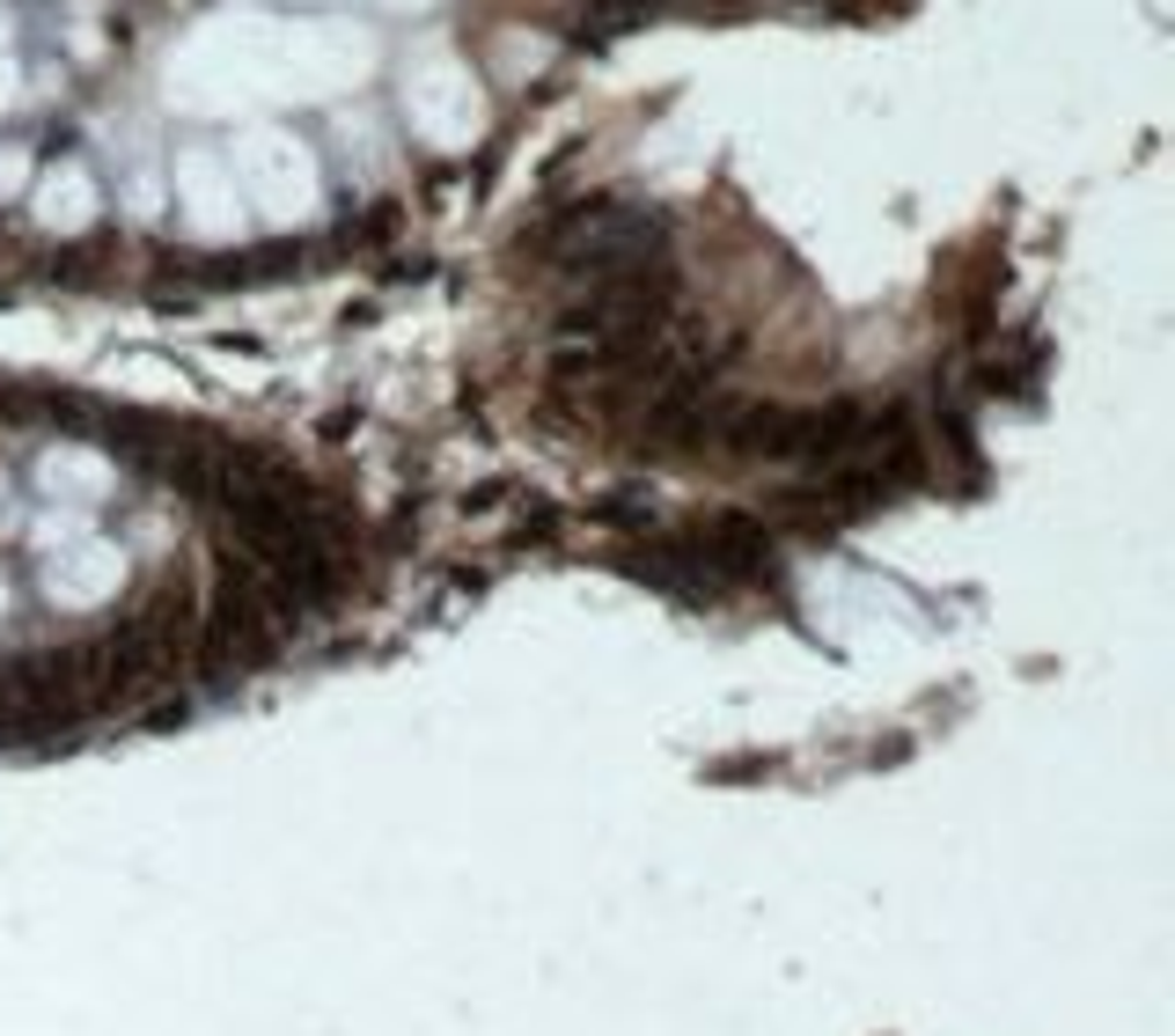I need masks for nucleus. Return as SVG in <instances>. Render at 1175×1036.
<instances>
[{"label":"nucleus","instance_id":"obj_3","mask_svg":"<svg viewBox=\"0 0 1175 1036\" xmlns=\"http://www.w3.org/2000/svg\"><path fill=\"white\" fill-rule=\"evenodd\" d=\"M228 177H236L243 206H258V221L272 228H301L323 214V162L287 125H243L228 148Z\"/></svg>","mask_w":1175,"mask_h":1036},{"label":"nucleus","instance_id":"obj_11","mask_svg":"<svg viewBox=\"0 0 1175 1036\" xmlns=\"http://www.w3.org/2000/svg\"><path fill=\"white\" fill-rule=\"evenodd\" d=\"M375 8H390V15H426L434 0H375Z\"/></svg>","mask_w":1175,"mask_h":1036},{"label":"nucleus","instance_id":"obj_4","mask_svg":"<svg viewBox=\"0 0 1175 1036\" xmlns=\"http://www.w3.org/2000/svg\"><path fill=\"white\" fill-rule=\"evenodd\" d=\"M397 111L412 125V140L434 155H464L486 133V89L456 52H419L397 75Z\"/></svg>","mask_w":1175,"mask_h":1036},{"label":"nucleus","instance_id":"obj_2","mask_svg":"<svg viewBox=\"0 0 1175 1036\" xmlns=\"http://www.w3.org/2000/svg\"><path fill=\"white\" fill-rule=\"evenodd\" d=\"M125 698H140L133 676H125L111 633L96 640H67V647H23L0 662V742H52V736H73L81 720L111 714Z\"/></svg>","mask_w":1175,"mask_h":1036},{"label":"nucleus","instance_id":"obj_5","mask_svg":"<svg viewBox=\"0 0 1175 1036\" xmlns=\"http://www.w3.org/2000/svg\"><path fill=\"white\" fill-rule=\"evenodd\" d=\"M170 206H176V228L192 243H243L250 228V206L228 177V155L220 148H184L170 162Z\"/></svg>","mask_w":1175,"mask_h":1036},{"label":"nucleus","instance_id":"obj_7","mask_svg":"<svg viewBox=\"0 0 1175 1036\" xmlns=\"http://www.w3.org/2000/svg\"><path fill=\"white\" fill-rule=\"evenodd\" d=\"M37 486H45V493L96 500V493H111V464H103L96 448H52L45 464H37Z\"/></svg>","mask_w":1175,"mask_h":1036},{"label":"nucleus","instance_id":"obj_1","mask_svg":"<svg viewBox=\"0 0 1175 1036\" xmlns=\"http://www.w3.org/2000/svg\"><path fill=\"white\" fill-rule=\"evenodd\" d=\"M367 45L361 30H331V23H220L198 30L192 45L170 59V103L184 111H243L265 96H331L345 81L367 75Z\"/></svg>","mask_w":1175,"mask_h":1036},{"label":"nucleus","instance_id":"obj_6","mask_svg":"<svg viewBox=\"0 0 1175 1036\" xmlns=\"http://www.w3.org/2000/svg\"><path fill=\"white\" fill-rule=\"evenodd\" d=\"M37 228L45 236H89L96 228V214H103V192H96V177L81 170V162H59V170H45L37 177Z\"/></svg>","mask_w":1175,"mask_h":1036},{"label":"nucleus","instance_id":"obj_12","mask_svg":"<svg viewBox=\"0 0 1175 1036\" xmlns=\"http://www.w3.org/2000/svg\"><path fill=\"white\" fill-rule=\"evenodd\" d=\"M294 8H309V0H294Z\"/></svg>","mask_w":1175,"mask_h":1036},{"label":"nucleus","instance_id":"obj_10","mask_svg":"<svg viewBox=\"0 0 1175 1036\" xmlns=\"http://www.w3.org/2000/svg\"><path fill=\"white\" fill-rule=\"evenodd\" d=\"M15 89H23V81H15V59H0V111L15 103Z\"/></svg>","mask_w":1175,"mask_h":1036},{"label":"nucleus","instance_id":"obj_8","mask_svg":"<svg viewBox=\"0 0 1175 1036\" xmlns=\"http://www.w3.org/2000/svg\"><path fill=\"white\" fill-rule=\"evenodd\" d=\"M118 559L111 551H73L67 567H52V589H67V603H96V595H118Z\"/></svg>","mask_w":1175,"mask_h":1036},{"label":"nucleus","instance_id":"obj_9","mask_svg":"<svg viewBox=\"0 0 1175 1036\" xmlns=\"http://www.w3.org/2000/svg\"><path fill=\"white\" fill-rule=\"evenodd\" d=\"M23 177H30V148H8L0 155V192H15Z\"/></svg>","mask_w":1175,"mask_h":1036}]
</instances>
